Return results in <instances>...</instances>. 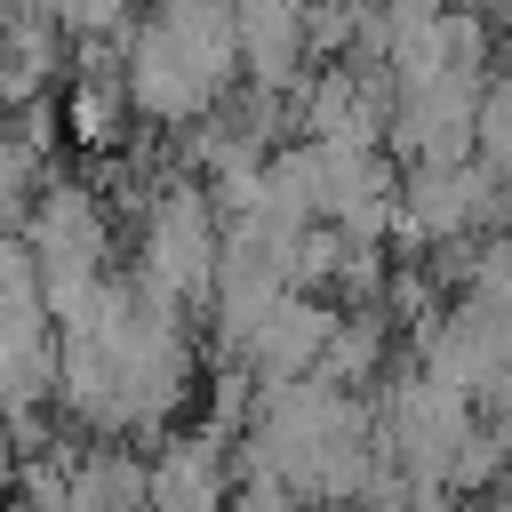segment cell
<instances>
[{"mask_svg":"<svg viewBox=\"0 0 512 512\" xmlns=\"http://www.w3.org/2000/svg\"><path fill=\"white\" fill-rule=\"evenodd\" d=\"M480 152L512 184V80H488V96H480Z\"/></svg>","mask_w":512,"mask_h":512,"instance_id":"6","label":"cell"},{"mask_svg":"<svg viewBox=\"0 0 512 512\" xmlns=\"http://www.w3.org/2000/svg\"><path fill=\"white\" fill-rule=\"evenodd\" d=\"M152 512H224V456L208 440H176L152 464Z\"/></svg>","mask_w":512,"mask_h":512,"instance_id":"3","label":"cell"},{"mask_svg":"<svg viewBox=\"0 0 512 512\" xmlns=\"http://www.w3.org/2000/svg\"><path fill=\"white\" fill-rule=\"evenodd\" d=\"M120 16H128V0H48V24L56 32H120Z\"/></svg>","mask_w":512,"mask_h":512,"instance_id":"7","label":"cell"},{"mask_svg":"<svg viewBox=\"0 0 512 512\" xmlns=\"http://www.w3.org/2000/svg\"><path fill=\"white\" fill-rule=\"evenodd\" d=\"M384 320H392V312H352V320H336V336H328V360H320V376H328L336 392L384 360Z\"/></svg>","mask_w":512,"mask_h":512,"instance_id":"4","label":"cell"},{"mask_svg":"<svg viewBox=\"0 0 512 512\" xmlns=\"http://www.w3.org/2000/svg\"><path fill=\"white\" fill-rule=\"evenodd\" d=\"M240 56L256 64L264 88H288L296 80V56L312 48V8L304 0H240Z\"/></svg>","mask_w":512,"mask_h":512,"instance_id":"2","label":"cell"},{"mask_svg":"<svg viewBox=\"0 0 512 512\" xmlns=\"http://www.w3.org/2000/svg\"><path fill=\"white\" fill-rule=\"evenodd\" d=\"M504 456H512V432H504V424H472V440L456 448L448 488H456V496H464V488H488V480L504 472Z\"/></svg>","mask_w":512,"mask_h":512,"instance_id":"5","label":"cell"},{"mask_svg":"<svg viewBox=\"0 0 512 512\" xmlns=\"http://www.w3.org/2000/svg\"><path fill=\"white\" fill-rule=\"evenodd\" d=\"M328 336H336V312L328 304H312V296H288L264 328H256V344H248V368L264 376V392H288V384H304V376H320V360H328Z\"/></svg>","mask_w":512,"mask_h":512,"instance_id":"1","label":"cell"}]
</instances>
